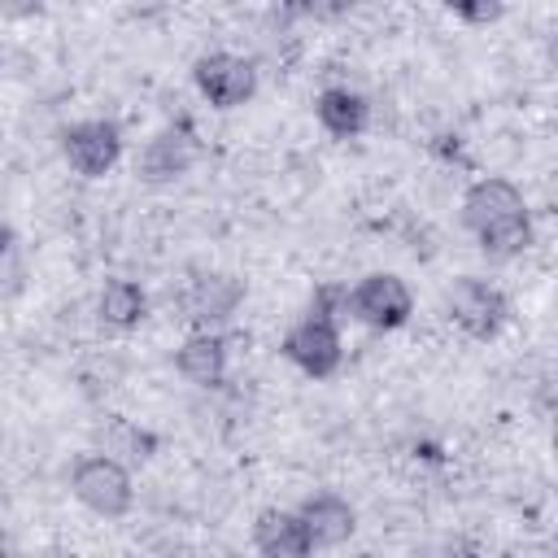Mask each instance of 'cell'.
<instances>
[{
    "label": "cell",
    "instance_id": "6da1fadb",
    "mask_svg": "<svg viewBox=\"0 0 558 558\" xmlns=\"http://www.w3.org/2000/svg\"><path fill=\"white\" fill-rule=\"evenodd\" d=\"M70 493L100 519H122L135 501V484H131V471L105 453H87L74 462L70 471Z\"/></svg>",
    "mask_w": 558,
    "mask_h": 558
},
{
    "label": "cell",
    "instance_id": "7a4b0ae2",
    "mask_svg": "<svg viewBox=\"0 0 558 558\" xmlns=\"http://www.w3.org/2000/svg\"><path fill=\"white\" fill-rule=\"evenodd\" d=\"M349 314L375 331H397L410 323L414 314V296H410V283L401 275H388V270H375L366 279H357L349 288Z\"/></svg>",
    "mask_w": 558,
    "mask_h": 558
},
{
    "label": "cell",
    "instance_id": "3957f363",
    "mask_svg": "<svg viewBox=\"0 0 558 558\" xmlns=\"http://www.w3.org/2000/svg\"><path fill=\"white\" fill-rule=\"evenodd\" d=\"M283 357L296 366V371H305L310 379H327V375H336L340 371V362H344V340H340V323H331V318H318V314H305V318H296L292 327H288V336H283Z\"/></svg>",
    "mask_w": 558,
    "mask_h": 558
},
{
    "label": "cell",
    "instance_id": "277c9868",
    "mask_svg": "<svg viewBox=\"0 0 558 558\" xmlns=\"http://www.w3.org/2000/svg\"><path fill=\"white\" fill-rule=\"evenodd\" d=\"M240 301H244V279H235L227 270H201L196 279H187L179 310L196 331H218L222 323H231Z\"/></svg>",
    "mask_w": 558,
    "mask_h": 558
},
{
    "label": "cell",
    "instance_id": "5b68a950",
    "mask_svg": "<svg viewBox=\"0 0 558 558\" xmlns=\"http://www.w3.org/2000/svg\"><path fill=\"white\" fill-rule=\"evenodd\" d=\"M192 83L196 92L214 105V109H235L244 100H253L257 92V65L235 57V52H205L192 65Z\"/></svg>",
    "mask_w": 558,
    "mask_h": 558
},
{
    "label": "cell",
    "instance_id": "8992f818",
    "mask_svg": "<svg viewBox=\"0 0 558 558\" xmlns=\"http://www.w3.org/2000/svg\"><path fill=\"white\" fill-rule=\"evenodd\" d=\"M445 305H449V318H453L466 336H475V340L497 336L501 323H506V314H510L501 288H493V283H484V279H475V275H462V279L449 288Z\"/></svg>",
    "mask_w": 558,
    "mask_h": 558
},
{
    "label": "cell",
    "instance_id": "52a82bcc",
    "mask_svg": "<svg viewBox=\"0 0 558 558\" xmlns=\"http://www.w3.org/2000/svg\"><path fill=\"white\" fill-rule=\"evenodd\" d=\"M61 153H65V161H70L83 179H100V174H109V170L118 166V157H122V131H118L113 122H105V118L74 122V126H65V135H61Z\"/></svg>",
    "mask_w": 558,
    "mask_h": 558
},
{
    "label": "cell",
    "instance_id": "ba28073f",
    "mask_svg": "<svg viewBox=\"0 0 558 558\" xmlns=\"http://www.w3.org/2000/svg\"><path fill=\"white\" fill-rule=\"evenodd\" d=\"M196 153H201V144H196V135L187 126H166L144 144L140 179L144 183H174L196 166Z\"/></svg>",
    "mask_w": 558,
    "mask_h": 558
},
{
    "label": "cell",
    "instance_id": "9c48e42d",
    "mask_svg": "<svg viewBox=\"0 0 558 558\" xmlns=\"http://www.w3.org/2000/svg\"><path fill=\"white\" fill-rule=\"evenodd\" d=\"M519 214H527L523 192H519L510 179H497V174L475 179V183L466 187V196H462V222H466L475 235L488 231V227H497V222H506V218H519Z\"/></svg>",
    "mask_w": 558,
    "mask_h": 558
},
{
    "label": "cell",
    "instance_id": "30bf717a",
    "mask_svg": "<svg viewBox=\"0 0 558 558\" xmlns=\"http://www.w3.org/2000/svg\"><path fill=\"white\" fill-rule=\"evenodd\" d=\"M296 514H301V523H305L314 549H336V545H344V541L353 536V527H357V514H353V506H349L340 493H314V497L301 501Z\"/></svg>",
    "mask_w": 558,
    "mask_h": 558
},
{
    "label": "cell",
    "instance_id": "8fae6325",
    "mask_svg": "<svg viewBox=\"0 0 558 558\" xmlns=\"http://www.w3.org/2000/svg\"><path fill=\"white\" fill-rule=\"evenodd\" d=\"M253 545L262 558H314V541L296 510H262L253 523Z\"/></svg>",
    "mask_w": 558,
    "mask_h": 558
},
{
    "label": "cell",
    "instance_id": "7c38bea8",
    "mask_svg": "<svg viewBox=\"0 0 558 558\" xmlns=\"http://www.w3.org/2000/svg\"><path fill=\"white\" fill-rule=\"evenodd\" d=\"M174 371L196 388H218L227 379V340L218 331H192L174 353Z\"/></svg>",
    "mask_w": 558,
    "mask_h": 558
},
{
    "label": "cell",
    "instance_id": "4fadbf2b",
    "mask_svg": "<svg viewBox=\"0 0 558 558\" xmlns=\"http://www.w3.org/2000/svg\"><path fill=\"white\" fill-rule=\"evenodd\" d=\"M314 113H318L323 131L336 135V140H353V135H362L366 122H371V105H366V96H357L353 87H323L318 100H314Z\"/></svg>",
    "mask_w": 558,
    "mask_h": 558
},
{
    "label": "cell",
    "instance_id": "5bb4252c",
    "mask_svg": "<svg viewBox=\"0 0 558 558\" xmlns=\"http://www.w3.org/2000/svg\"><path fill=\"white\" fill-rule=\"evenodd\" d=\"M96 310H100V323H109V327H118V331H131V327H140L144 314H148V292H144L135 279H109V283L100 288Z\"/></svg>",
    "mask_w": 558,
    "mask_h": 558
},
{
    "label": "cell",
    "instance_id": "9a60e30c",
    "mask_svg": "<svg viewBox=\"0 0 558 558\" xmlns=\"http://www.w3.org/2000/svg\"><path fill=\"white\" fill-rule=\"evenodd\" d=\"M100 440H105V458L122 462L126 471L140 466V462H148V458L157 453V436H153L148 427L131 423V418H109V423L100 427Z\"/></svg>",
    "mask_w": 558,
    "mask_h": 558
},
{
    "label": "cell",
    "instance_id": "2e32d148",
    "mask_svg": "<svg viewBox=\"0 0 558 558\" xmlns=\"http://www.w3.org/2000/svg\"><path fill=\"white\" fill-rule=\"evenodd\" d=\"M475 240H480V248H484L488 257H497V262L519 257V253H527V244H532V218H527V214L506 218V222H497V227L480 231Z\"/></svg>",
    "mask_w": 558,
    "mask_h": 558
},
{
    "label": "cell",
    "instance_id": "e0dca14e",
    "mask_svg": "<svg viewBox=\"0 0 558 558\" xmlns=\"http://www.w3.org/2000/svg\"><path fill=\"white\" fill-rule=\"evenodd\" d=\"M449 13H453V17H462V22H497V17L506 13V4H497V0H480V4H449Z\"/></svg>",
    "mask_w": 558,
    "mask_h": 558
},
{
    "label": "cell",
    "instance_id": "ac0fdd59",
    "mask_svg": "<svg viewBox=\"0 0 558 558\" xmlns=\"http://www.w3.org/2000/svg\"><path fill=\"white\" fill-rule=\"evenodd\" d=\"M22 279H26V266L17 262V253H4L0 257V296H13L22 288Z\"/></svg>",
    "mask_w": 558,
    "mask_h": 558
},
{
    "label": "cell",
    "instance_id": "d6986e66",
    "mask_svg": "<svg viewBox=\"0 0 558 558\" xmlns=\"http://www.w3.org/2000/svg\"><path fill=\"white\" fill-rule=\"evenodd\" d=\"M4 253H13V227L0 218V257H4Z\"/></svg>",
    "mask_w": 558,
    "mask_h": 558
},
{
    "label": "cell",
    "instance_id": "ffe728a7",
    "mask_svg": "<svg viewBox=\"0 0 558 558\" xmlns=\"http://www.w3.org/2000/svg\"><path fill=\"white\" fill-rule=\"evenodd\" d=\"M31 558H78V554H70V549H57V545H48V549H35Z\"/></svg>",
    "mask_w": 558,
    "mask_h": 558
},
{
    "label": "cell",
    "instance_id": "44dd1931",
    "mask_svg": "<svg viewBox=\"0 0 558 558\" xmlns=\"http://www.w3.org/2000/svg\"><path fill=\"white\" fill-rule=\"evenodd\" d=\"M0 65H4V48H0Z\"/></svg>",
    "mask_w": 558,
    "mask_h": 558
}]
</instances>
